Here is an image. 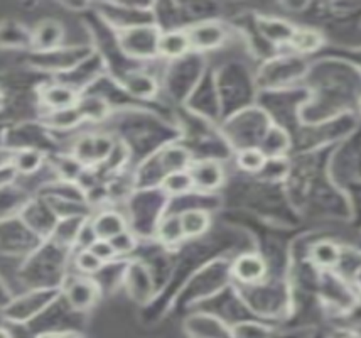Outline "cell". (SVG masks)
<instances>
[{
	"instance_id": "obj_12",
	"label": "cell",
	"mask_w": 361,
	"mask_h": 338,
	"mask_svg": "<svg viewBox=\"0 0 361 338\" xmlns=\"http://www.w3.org/2000/svg\"><path fill=\"white\" fill-rule=\"evenodd\" d=\"M312 259L322 267H331L339 262V249L331 242H321L312 247Z\"/></svg>"
},
{
	"instance_id": "obj_15",
	"label": "cell",
	"mask_w": 361,
	"mask_h": 338,
	"mask_svg": "<svg viewBox=\"0 0 361 338\" xmlns=\"http://www.w3.org/2000/svg\"><path fill=\"white\" fill-rule=\"evenodd\" d=\"M260 29L264 31L265 36L269 40H281V41H290L292 34H294L295 29H290V25L279 23V20H264L260 25Z\"/></svg>"
},
{
	"instance_id": "obj_22",
	"label": "cell",
	"mask_w": 361,
	"mask_h": 338,
	"mask_svg": "<svg viewBox=\"0 0 361 338\" xmlns=\"http://www.w3.org/2000/svg\"><path fill=\"white\" fill-rule=\"evenodd\" d=\"M161 235L166 242H176L179 241L180 237H184L183 230H180V224H179V217L178 218H171L167 220L161 229Z\"/></svg>"
},
{
	"instance_id": "obj_5",
	"label": "cell",
	"mask_w": 361,
	"mask_h": 338,
	"mask_svg": "<svg viewBox=\"0 0 361 338\" xmlns=\"http://www.w3.org/2000/svg\"><path fill=\"white\" fill-rule=\"evenodd\" d=\"M192 185L201 188V190H213L221 183L223 173L221 168L213 161H204L196 164L191 173Z\"/></svg>"
},
{
	"instance_id": "obj_8",
	"label": "cell",
	"mask_w": 361,
	"mask_h": 338,
	"mask_svg": "<svg viewBox=\"0 0 361 338\" xmlns=\"http://www.w3.org/2000/svg\"><path fill=\"white\" fill-rule=\"evenodd\" d=\"M63 28L54 20H44L34 31V44L41 49H51L61 41Z\"/></svg>"
},
{
	"instance_id": "obj_3",
	"label": "cell",
	"mask_w": 361,
	"mask_h": 338,
	"mask_svg": "<svg viewBox=\"0 0 361 338\" xmlns=\"http://www.w3.org/2000/svg\"><path fill=\"white\" fill-rule=\"evenodd\" d=\"M265 271H267V267L259 255H243L242 259L236 260L233 269L235 276L243 284H257L265 276Z\"/></svg>"
},
{
	"instance_id": "obj_10",
	"label": "cell",
	"mask_w": 361,
	"mask_h": 338,
	"mask_svg": "<svg viewBox=\"0 0 361 338\" xmlns=\"http://www.w3.org/2000/svg\"><path fill=\"white\" fill-rule=\"evenodd\" d=\"M76 107H78L81 119H90V121H102L106 112H109L106 102L100 97L81 98Z\"/></svg>"
},
{
	"instance_id": "obj_21",
	"label": "cell",
	"mask_w": 361,
	"mask_h": 338,
	"mask_svg": "<svg viewBox=\"0 0 361 338\" xmlns=\"http://www.w3.org/2000/svg\"><path fill=\"white\" fill-rule=\"evenodd\" d=\"M236 333H238V338H270L269 328L255 323H242V327H238Z\"/></svg>"
},
{
	"instance_id": "obj_9",
	"label": "cell",
	"mask_w": 361,
	"mask_h": 338,
	"mask_svg": "<svg viewBox=\"0 0 361 338\" xmlns=\"http://www.w3.org/2000/svg\"><path fill=\"white\" fill-rule=\"evenodd\" d=\"M44 98L46 105L49 107L53 112L56 110H63V109H70V107H75L78 104V100H76L75 93L71 92L70 88L66 87H51L47 88L44 92Z\"/></svg>"
},
{
	"instance_id": "obj_24",
	"label": "cell",
	"mask_w": 361,
	"mask_h": 338,
	"mask_svg": "<svg viewBox=\"0 0 361 338\" xmlns=\"http://www.w3.org/2000/svg\"><path fill=\"white\" fill-rule=\"evenodd\" d=\"M0 338H11V335H8L6 330H2V328H0Z\"/></svg>"
},
{
	"instance_id": "obj_2",
	"label": "cell",
	"mask_w": 361,
	"mask_h": 338,
	"mask_svg": "<svg viewBox=\"0 0 361 338\" xmlns=\"http://www.w3.org/2000/svg\"><path fill=\"white\" fill-rule=\"evenodd\" d=\"M188 37L191 42V48L197 49H212L220 46L226 37V31L218 23H203L189 29Z\"/></svg>"
},
{
	"instance_id": "obj_7",
	"label": "cell",
	"mask_w": 361,
	"mask_h": 338,
	"mask_svg": "<svg viewBox=\"0 0 361 338\" xmlns=\"http://www.w3.org/2000/svg\"><path fill=\"white\" fill-rule=\"evenodd\" d=\"M180 230L184 237H197L209 227V217L203 210H188L179 217Z\"/></svg>"
},
{
	"instance_id": "obj_16",
	"label": "cell",
	"mask_w": 361,
	"mask_h": 338,
	"mask_svg": "<svg viewBox=\"0 0 361 338\" xmlns=\"http://www.w3.org/2000/svg\"><path fill=\"white\" fill-rule=\"evenodd\" d=\"M164 186L167 191H171V193H184V191H188L189 188L195 185H192L191 174L176 171V173H171L169 176L166 178Z\"/></svg>"
},
{
	"instance_id": "obj_20",
	"label": "cell",
	"mask_w": 361,
	"mask_h": 338,
	"mask_svg": "<svg viewBox=\"0 0 361 338\" xmlns=\"http://www.w3.org/2000/svg\"><path fill=\"white\" fill-rule=\"evenodd\" d=\"M76 266H78L83 272H98L102 269L103 262L93 254V252H90L87 249L76 258Z\"/></svg>"
},
{
	"instance_id": "obj_4",
	"label": "cell",
	"mask_w": 361,
	"mask_h": 338,
	"mask_svg": "<svg viewBox=\"0 0 361 338\" xmlns=\"http://www.w3.org/2000/svg\"><path fill=\"white\" fill-rule=\"evenodd\" d=\"M126 220L114 212H105L93 222V234L103 241H111L122 232H126Z\"/></svg>"
},
{
	"instance_id": "obj_11",
	"label": "cell",
	"mask_w": 361,
	"mask_h": 338,
	"mask_svg": "<svg viewBox=\"0 0 361 338\" xmlns=\"http://www.w3.org/2000/svg\"><path fill=\"white\" fill-rule=\"evenodd\" d=\"M290 46L299 53H309L314 51L321 44L319 34L311 31V29H298L290 37Z\"/></svg>"
},
{
	"instance_id": "obj_18",
	"label": "cell",
	"mask_w": 361,
	"mask_h": 338,
	"mask_svg": "<svg viewBox=\"0 0 361 338\" xmlns=\"http://www.w3.org/2000/svg\"><path fill=\"white\" fill-rule=\"evenodd\" d=\"M41 156L39 152L36 151H23L19 156L16 157V166L19 171H24V173H31L39 166Z\"/></svg>"
},
{
	"instance_id": "obj_23",
	"label": "cell",
	"mask_w": 361,
	"mask_h": 338,
	"mask_svg": "<svg viewBox=\"0 0 361 338\" xmlns=\"http://www.w3.org/2000/svg\"><path fill=\"white\" fill-rule=\"evenodd\" d=\"M110 243L114 246V249L117 254H127V252H130L135 247L134 237H132L130 232H127V230L117 235V237L111 239Z\"/></svg>"
},
{
	"instance_id": "obj_19",
	"label": "cell",
	"mask_w": 361,
	"mask_h": 338,
	"mask_svg": "<svg viewBox=\"0 0 361 338\" xmlns=\"http://www.w3.org/2000/svg\"><path fill=\"white\" fill-rule=\"evenodd\" d=\"M90 252H93L94 255H97L98 259L102 260V262H106V260H111L117 255V252H115L114 246H111L110 241H103V239H98V241H94L90 243L88 247Z\"/></svg>"
},
{
	"instance_id": "obj_6",
	"label": "cell",
	"mask_w": 361,
	"mask_h": 338,
	"mask_svg": "<svg viewBox=\"0 0 361 338\" xmlns=\"http://www.w3.org/2000/svg\"><path fill=\"white\" fill-rule=\"evenodd\" d=\"M191 42H189L186 31H173L162 34L159 40V54L166 58H179L186 54Z\"/></svg>"
},
{
	"instance_id": "obj_13",
	"label": "cell",
	"mask_w": 361,
	"mask_h": 338,
	"mask_svg": "<svg viewBox=\"0 0 361 338\" xmlns=\"http://www.w3.org/2000/svg\"><path fill=\"white\" fill-rule=\"evenodd\" d=\"M265 154L257 147H247L238 154V166L248 173H255L265 166Z\"/></svg>"
},
{
	"instance_id": "obj_14",
	"label": "cell",
	"mask_w": 361,
	"mask_h": 338,
	"mask_svg": "<svg viewBox=\"0 0 361 338\" xmlns=\"http://www.w3.org/2000/svg\"><path fill=\"white\" fill-rule=\"evenodd\" d=\"M127 88H128V92L134 93V95H139V97L152 95V93L156 92L154 80L149 78L147 75H140V73H135V75L128 76Z\"/></svg>"
},
{
	"instance_id": "obj_1",
	"label": "cell",
	"mask_w": 361,
	"mask_h": 338,
	"mask_svg": "<svg viewBox=\"0 0 361 338\" xmlns=\"http://www.w3.org/2000/svg\"><path fill=\"white\" fill-rule=\"evenodd\" d=\"M161 34L152 25L128 28L120 34V44L127 54L135 58H150L159 54Z\"/></svg>"
},
{
	"instance_id": "obj_17",
	"label": "cell",
	"mask_w": 361,
	"mask_h": 338,
	"mask_svg": "<svg viewBox=\"0 0 361 338\" xmlns=\"http://www.w3.org/2000/svg\"><path fill=\"white\" fill-rule=\"evenodd\" d=\"M90 284H92V282H76V286L70 293V299L73 301V305L80 306V305H88V303H92L93 286Z\"/></svg>"
}]
</instances>
